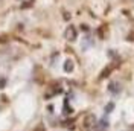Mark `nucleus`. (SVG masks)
<instances>
[{"label":"nucleus","instance_id":"nucleus-1","mask_svg":"<svg viewBox=\"0 0 134 131\" xmlns=\"http://www.w3.org/2000/svg\"><path fill=\"white\" fill-rule=\"evenodd\" d=\"M96 116L94 114H87L85 116V119H84V128L85 130H90V128H94V125H96Z\"/></svg>","mask_w":134,"mask_h":131},{"label":"nucleus","instance_id":"nucleus-2","mask_svg":"<svg viewBox=\"0 0 134 131\" xmlns=\"http://www.w3.org/2000/svg\"><path fill=\"white\" fill-rule=\"evenodd\" d=\"M64 37H66V40H69V41H75L76 40V29L73 26H69L66 29V32H64Z\"/></svg>","mask_w":134,"mask_h":131},{"label":"nucleus","instance_id":"nucleus-3","mask_svg":"<svg viewBox=\"0 0 134 131\" xmlns=\"http://www.w3.org/2000/svg\"><path fill=\"white\" fill-rule=\"evenodd\" d=\"M108 130V121L107 119H100L99 122L94 125V131H107Z\"/></svg>","mask_w":134,"mask_h":131},{"label":"nucleus","instance_id":"nucleus-4","mask_svg":"<svg viewBox=\"0 0 134 131\" xmlns=\"http://www.w3.org/2000/svg\"><path fill=\"white\" fill-rule=\"evenodd\" d=\"M108 90H110V93H119V91H120V84H119V82H116V81L110 82Z\"/></svg>","mask_w":134,"mask_h":131},{"label":"nucleus","instance_id":"nucleus-5","mask_svg":"<svg viewBox=\"0 0 134 131\" xmlns=\"http://www.w3.org/2000/svg\"><path fill=\"white\" fill-rule=\"evenodd\" d=\"M73 67H75V66H73V61H72V59H67L66 63H64V70H66L67 73H70V72L73 70Z\"/></svg>","mask_w":134,"mask_h":131},{"label":"nucleus","instance_id":"nucleus-6","mask_svg":"<svg viewBox=\"0 0 134 131\" xmlns=\"http://www.w3.org/2000/svg\"><path fill=\"white\" fill-rule=\"evenodd\" d=\"M113 110H114V102H108L105 105V113H111Z\"/></svg>","mask_w":134,"mask_h":131},{"label":"nucleus","instance_id":"nucleus-7","mask_svg":"<svg viewBox=\"0 0 134 131\" xmlns=\"http://www.w3.org/2000/svg\"><path fill=\"white\" fill-rule=\"evenodd\" d=\"M64 113L66 114H70L72 113V108H69V102L67 101H64Z\"/></svg>","mask_w":134,"mask_h":131},{"label":"nucleus","instance_id":"nucleus-8","mask_svg":"<svg viewBox=\"0 0 134 131\" xmlns=\"http://www.w3.org/2000/svg\"><path fill=\"white\" fill-rule=\"evenodd\" d=\"M5 85H6V79L0 78V89H5Z\"/></svg>","mask_w":134,"mask_h":131},{"label":"nucleus","instance_id":"nucleus-9","mask_svg":"<svg viewBox=\"0 0 134 131\" xmlns=\"http://www.w3.org/2000/svg\"><path fill=\"white\" fill-rule=\"evenodd\" d=\"M81 29H82V31H88V26H85V25H82V26H81Z\"/></svg>","mask_w":134,"mask_h":131}]
</instances>
